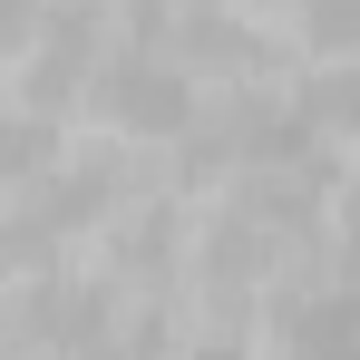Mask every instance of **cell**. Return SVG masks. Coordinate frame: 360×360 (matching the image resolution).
Returning a JSON list of instances; mask_svg holds the SVG:
<instances>
[{
  "label": "cell",
  "instance_id": "cell-1",
  "mask_svg": "<svg viewBox=\"0 0 360 360\" xmlns=\"http://www.w3.org/2000/svg\"><path fill=\"white\" fill-rule=\"evenodd\" d=\"M88 108L117 127V136H185V127H195V78H185V59L166 49V39H146V49H108Z\"/></svg>",
  "mask_w": 360,
  "mask_h": 360
},
{
  "label": "cell",
  "instance_id": "cell-2",
  "mask_svg": "<svg viewBox=\"0 0 360 360\" xmlns=\"http://www.w3.org/2000/svg\"><path fill=\"white\" fill-rule=\"evenodd\" d=\"M98 39H108V20H98V0H68V10H49L39 20V59H30V108H49L59 117L68 98H88L98 88Z\"/></svg>",
  "mask_w": 360,
  "mask_h": 360
},
{
  "label": "cell",
  "instance_id": "cell-3",
  "mask_svg": "<svg viewBox=\"0 0 360 360\" xmlns=\"http://www.w3.org/2000/svg\"><path fill=\"white\" fill-rule=\"evenodd\" d=\"M176 49L205 68H263V39L243 30L224 0H176Z\"/></svg>",
  "mask_w": 360,
  "mask_h": 360
},
{
  "label": "cell",
  "instance_id": "cell-4",
  "mask_svg": "<svg viewBox=\"0 0 360 360\" xmlns=\"http://www.w3.org/2000/svg\"><path fill=\"white\" fill-rule=\"evenodd\" d=\"M59 166V127L49 108H0V185H30Z\"/></svg>",
  "mask_w": 360,
  "mask_h": 360
},
{
  "label": "cell",
  "instance_id": "cell-5",
  "mask_svg": "<svg viewBox=\"0 0 360 360\" xmlns=\"http://www.w3.org/2000/svg\"><path fill=\"white\" fill-rule=\"evenodd\" d=\"M30 331H49V341H98V331H108V302L98 292H39Z\"/></svg>",
  "mask_w": 360,
  "mask_h": 360
},
{
  "label": "cell",
  "instance_id": "cell-6",
  "mask_svg": "<svg viewBox=\"0 0 360 360\" xmlns=\"http://www.w3.org/2000/svg\"><path fill=\"white\" fill-rule=\"evenodd\" d=\"M311 49H360V0H292Z\"/></svg>",
  "mask_w": 360,
  "mask_h": 360
},
{
  "label": "cell",
  "instance_id": "cell-7",
  "mask_svg": "<svg viewBox=\"0 0 360 360\" xmlns=\"http://www.w3.org/2000/svg\"><path fill=\"white\" fill-rule=\"evenodd\" d=\"M283 331H292V341H351V331H360V302H292Z\"/></svg>",
  "mask_w": 360,
  "mask_h": 360
},
{
  "label": "cell",
  "instance_id": "cell-8",
  "mask_svg": "<svg viewBox=\"0 0 360 360\" xmlns=\"http://www.w3.org/2000/svg\"><path fill=\"white\" fill-rule=\"evenodd\" d=\"M39 20H49V0H0V49H20Z\"/></svg>",
  "mask_w": 360,
  "mask_h": 360
},
{
  "label": "cell",
  "instance_id": "cell-9",
  "mask_svg": "<svg viewBox=\"0 0 360 360\" xmlns=\"http://www.w3.org/2000/svg\"><path fill=\"white\" fill-rule=\"evenodd\" d=\"M351 224H360V185H351Z\"/></svg>",
  "mask_w": 360,
  "mask_h": 360
}]
</instances>
